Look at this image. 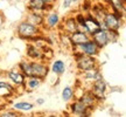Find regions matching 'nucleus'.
<instances>
[{"mask_svg": "<svg viewBox=\"0 0 126 117\" xmlns=\"http://www.w3.org/2000/svg\"><path fill=\"white\" fill-rule=\"evenodd\" d=\"M19 68L26 77L28 76H35L39 77L41 80H43L49 72V68L47 64L40 62V61H34V62H29V61H22L19 64Z\"/></svg>", "mask_w": 126, "mask_h": 117, "instance_id": "nucleus-1", "label": "nucleus"}, {"mask_svg": "<svg viewBox=\"0 0 126 117\" xmlns=\"http://www.w3.org/2000/svg\"><path fill=\"white\" fill-rule=\"evenodd\" d=\"M18 34L19 36L23 40H31L34 36L41 35V31L39 27H36L34 25L29 23L28 21H22L18 26Z\"/></svg>", "mask_w": 126, "mask_h": 117, "instance_id": "nucleus-2", "label": "nucleus"}, {"mask_svg": "<svg viewBox=\"0 0 126 117\" xmlns=\"http://www.w3.org/2000/svg\"><path fill=\"white\" fill-rule=\"evenodd\" d=\"M75 58H76V64L79 72H85L91 68L97 67V62L94 56H89V55L82 54L78 50V53L75 52Z\"/></svg>", "mask_w": 126, "mask_h": 117, "instance_id": "nucleus-3", "label": "nucleus"}, {"mask_svg": "<svg viewBox=\"0 0 126 117\" xmlns=\"http://www.w3.org/2000/svg\"><path fill=\"white\" fill-rule=\"evenodd\" d=\"M122 20L123 18L118 17L116 13L106 12L102 21V28L111 29V31H119V28L122 27Z\"/></svg>", "mask_w": 126, "mask_h": 117, "instance_id": "nucleus-4", "label": "nucleus"}, {"mask_svg": "<svg viewBox=\"0 0 126 117\" xmlns=\"http://www.w3.org/2000/svg\"><path fill=\"white\" fill-rule=\"evenodd\" d=\"M106 89H108L106 82L104 81L102 77H99V78H97V80H94V83H92L91 93H92V95L96 97V99L99 101V99H103L104 97H105Z\"/></svg>", "mask_w": 126, "mask_h": 117, "instance_id": "nucleus-5", "label": "nucleus"}, {"mask_svg": "<svg viewBox=\"0 0 126 117\" xmlns=\"http://www.w3.org/2000/svg\"><path fill=\"white\" fill-rule=\"evenodd\" d=\"M76 47L79 48V52H81L82 54L89 55V56H96L99 53V49H100L92 40L86 41V42H84V43H82L79 46H76Z\"/></svg>", "mask_w": 126, "mask_h": 117, "instance_id": "nucleus-6", "label": "nucleus"}, {"mask_svg": "<svg viewBox=\"0 0 126 117\" xmlns=\"http://www.w3.org/2000/svg\"><path fill=\"white\" fill-rule=\"evenodd\" d=\"M91 35H92V41L98 46L99 48L105 47V46L110 42L108 33H106V29H105V28H100V29H98L97 32H94V34H91Z\"/></svg>", "mask_w": 126, "mask_h": 117, "instance_id": "nucleus-7", "label": "nucleus"}, {"mask_svg": "<svg viewBox=\"0 0 126 117\" xmlns=\"http://www.w3.org/2000/svg\"><path fill=\"white\" fill-rule=\"evenodd\" d=\"M100 28H102V22L98 21L94 15L89 14L85 18V20H84V29H85V32H89L90 34H94V32H97Z\"/></svg>", "mask_w": 126, "mask_h": 117, "instance_id": "nucleus-8", "label": "nucleus"}, {"mask_svg": "<svg viewBox=\"0 0 126 117\" xmlns=\"http://www.w3.org/2000/svg\"><path fill=\"white\" fill-rule=\"evenodd\" d=\"M69 40H70V43L72 46L76 47V46H79L82 43L86 42V41H89L90 38L88 36V34H86L85 32L76 31V32H74V33H71V34H69Z\"/></svg>", "mask_w": 126, "mask_h": 117, "instance_id": "nucleus-9", "label": "nucleus"}, {"mask_svg": "<svg viewBox=\"0 0 126 117\" xmlns=\"http://www.w3.org/2000/svg\"><path fill=\"white\" fill-rule=\"evenodd\" d=\"M53 5L47 4L45 0H29L28 1V8L32 12H45L51 8Z\"/></svg>", "mask_w": 126, "mask_h": 117, "instance_id": "nucleus-10", "label": "nucleus"}, {"mask_svg": "<svg viewBox=\"0 0 126 117\" xmlns=\"http://www.w3.org/2000/svg\"><path fill=\"white\" fill-rule=\"evenodd\" d=\"M78 101H81L82 103L84 104V105H85V107L89 109V110H91V109L94 108V104L97 103V99H96V97H94V95H92V93H91V91L83 93V94L79 96Z\"/></svg>", "mask_w": 126, "mask_h": 117, "instance_id": "nucleus-11", "label": "nucleus"}, {"mask_svg": "<svg viewBox=\"0 0 126 117\" xmlns=\"http://www.w3.org/2000/svg\"><path fill=\"white\" fill-rule=\"evenodd\" d=\"M70 109H71L72 114H75L77 116H89V111H90V110L86 108L81 101H78V99L70 105Z\"/></svg>", "mask_w": 126, "mask_h": 117, "instance_id": "nucleus-12", "label": "nucleus"}, {"mask_svg": "<svg viewBox=\"0 0 126 117\" xmlns=\"http://www.w3.org/2000/svg\"><path fill=\"white\" fill-rule=\"evenodd\" d=\"M108 2L112 7L113 13L123 18V14L125 13V0H108Z\"/></svg>", "mask_w": 126, "mask_h": 117, "instance_id": "nucleus-13", "label": "nucleus"}, {"mask_svg": "<svg viewBox=\"0 0 126 117\" xmlns=\"http://www.w3.org/2000/svg\"><path fill=\"white\" fill-rule=\"evenodd\" d=\"M27 56L32 60L41 61L42 60V48H40L36 45H28L27 47Z\"/></svg>", "mask_w": 126, "mask_h": 117, "instance_id": "nucleus-14", "label": "nucleus"}, {"mask_svg": "<svg viewBox=\"0 0 126 117\" xmlns=\"http://www.w3.org/2000/svg\"><path fill=\"white\" fill-rule=\"evenodd\" d=\"M78 23L76 22V20H75V18L74 17H70V18H68L65 21H64V23H63V28H64V32L67 33L68 35L69 34H71V33H74V32L78 31Z\"/></svg>", "mask_w": 126, "mask_h": 117, "instance_id": "nucleus-15", "label": "nucleus"}, {"mask_svg": "<svg viewBox=\"0 0 126 117\" xmlns=\"http://www.w3.org/2000/svg\"><path fill=\"white\" fill-rule=\"evenodd\" d=\"M27 21L32 25L36 26V27H40L45 23V19L39 12H31L27 17Z\"/></svg>", "mask_w": 126, "mask_h": 117, "instance_id": "nucleus-16", "label": "nucleus"}, {"mask_svg": "<svg viewBox=\"0 0 126 117\" xmlns=\"http://www.w3.org/2000/svg\"><path fill=\"white\" fill-rule=\"evenodd\" d=\"M7 76L12 82H14L15 84L18 86H25V82H26V76L23 75L22 73H18V72H8L7 73Z\"/></svg>", "mask_w": 126, "mask_h": 117, "instance_id": "nucleus-17", "label": "nucleus"}, {"mask_svg": "<svg viewBox=\"0 0 126 117\" xmlns=\"http://www.w3.org/2000/svg\"><path fill=\"white\" fill-rule=\"evenodd\" d=\"M83 73V76L85 80H89V81H92L94 82V80H97L99 77H102V74L99 72V69L97 67H94L89 69V70H85V72H82Z\"/></svg>", "mask_w": 126, "mask_h": 117, "instance_id": "nucleus-18", "label": "nucleus"}, {"mask_svg": "<svg viewBox=\"0 0 126 117\" xmlns=\"http://www.w3.org/2000/svg\"><path fill=\"white\" fill-rule=\"evenodd\" d=\"M46 25H47V27L49 28H55L57 27L60 25V17L57 13H55V12H53V13H50L48 17H47V19H46Z\"/></svg>", "mask_w": 126, "mask_h": 117, "instance_id": "nucleus-19", "label": "nucleus"}, {"mask_svg": "<svg viewBox=\"0 0 126 117\" xmlns=\"http://www.w3.org/2000/svg\"><path fill=\"white\" fill-rule=\"evenodd\" d=\"M42 81H43V80H41V78H39V77L28 76L27 81L25 82V86H27L28 89L34 90V89H36V88H39V87H40V84L42 83Z\"/></svg>", "mask_w": 126, "mask_h": 117, "instance_id": "nucleus-20", "label": "nucleus"}, {"mask_svg": "<svg viewBox=\"0 0 126 117\" xmlns=\"http://www.w3.org/2000/svg\"><path fill=\"white\" fill-rule=\"evenodd\" d=\"M51 70L57 75H62L63 73L65 72V63L61 60H56L51 64Z\"/></svg>", "mask_w": 126, "mask_h": 117, "instance_id": "nucleus-21", "label": "nucleus"}, {"mask_svg": "<svg viewBox=\"0 0 126 117\" xmlns=\"http://www.w3.org/2000/svg\"><path fill=\"white\" fill-rule=\"evenodd\" d=\"M33 108H34V104L29 103V102H16L14 104V109L21 110V111H29Z\"/></svg>", "mask_w": 126, "mask_h": 117, "instance_id": "nucleus-22", "label": "nucleus"}, {"mask_svg": "<svg viewBox=\"0 0 126 117\" xmlns=\"http://www.w3.org/2000/svg\"><path fill=\"white\" fill-rule=\"evenodd\" d=\"M74 97V89H72L71 87H65L62 91V98L64 102H69L70 99Z\"/></svg>", "mask_w": 126, "mask_h": 117, "instance_id": "nucleus-23", "label": "nucleus"}, {"mask_svg": "<svg viewBox=\"0 0 126 117\" xmlns=\"http://www.w3.org/2000/svg\"><path fill=\"white\" fill-rule=\"evenodd\" d=\"M20 114L15 113V111H4L0 113V117H18Z\"/></svg>", "mask_w": 126, "mask_h": 117, "instance_id": "nucleus-24", "label": "nucleus"}, {"mask_svg": "<svg viewBox=\"0 0 126 117\" xmlns=\"http://www.w3.org/2000/svg\"><path fill=\"white\" fill-rule=\"evenodd\" d=\"M75 20H76V22L78 23V26H83L84 27V20H85V17L83 15V14H78L75 17Z\"/></svg>", "mask_w": 126, "mask_h": 117, "instance_id": "nucleus-25", "label": "nucleus"}, {"mask_svg": "<svg viewBox=\"0 0 126 117\" xmlns=\"http://www.w3.org/2000/svg\"><path fill=\"white\" fill-rule=\"evenodd\" d=\"M0 88H6V89H9L13 91V87L8 84L7 82H4V81H0Z\"/></svg>", "mask_w": 126, "mask_h": 117, "instance_id": "nucleus-26", "label": "nucleus"}, {"mask_svg": "<svg viewBox=\"0 0 126 117\" xmlns=\"http://www.w3.org/2000/svg\"><path fill=\"white\" fill-rule=\"evenodd\" d=\"M71 2H72L71 0H64V2H63V7H64V8H68V7L71 5Z\"/></svg>", "mask_w": 126, "mask_h": 117, "instance_id": "nucleus-27", "label": "nucleus"}, {"mask_svg": "<svg viewBox=\"0 0 126 117\" xmlns=\"http://www.w3.org/2000/svg\"><path fill=\"white\" fill-rule=\"evenodd\" d=\"M36 103H37V104H43V103H45V99H43V98L36 99Z\"/></svg>", "mask_w": 126, "mask_h": 117, "instance_id": "nucleus-28", "label": "nucleus"}, {"mask_svg": "<svg viewBox=\"0 0 126 117\" xmlns=\"http://www.w3.org/2000/svg\"><path fill=\"white\" fill-rule=\"evenodd\" d=\"M47 4H49V5H54V2L56 1V0H45Z\"/></svg>", "mask_w": 126, "mask_h": 117, "instance_id": "nucleus-29", "label": "nucleus"}, {"mask_svg": "<svg viewBox=\"0 0 126 117\" xmlns=\"http://www.w3.org/2000/svg\"><path fill=\"white\" fill-rule=\"evenodd\" d=\"M72 2H77V1H78V0H71Z\"/></svg>", "mask_w": 126, "mask_h": 117, "instance_id": "nucleus-30", "label": "nucleus"}]
</instances>
